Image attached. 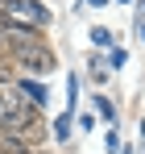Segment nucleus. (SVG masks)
Returning a JSON list of instances; mask_svg holds the SVG:
<instances>
[{
	"label": "nucleus",
	"mask_w": 145,
	"mask_h": 154,
	"mask_svg": "<svg viewBox=\"0 0 145 154\" xmlns=\"http://www.w3.org/2000/svg\"><path fill=\"white\" fill-rule=\"evenodd\" d=\"M13 92H17V96H21L29 108H37V112H42V108L50 104L46 83H42V79H33V75H17V79H13Z\"/></svg>",
	"instance_id": "obj_2"
},
{
	"label": "nucleus",
	"mask_w": 145,
	"mask_h": 154,
	"mask_svg": "<svg viewBox=\"0 0 145 154\" xmlns=\"http://www.w3.org/2000/svg\"><path fill=\"white\" fill-rule=\"evenodd\" d=\"M124 63H129V54H124L120 46H112V50H108V67H112V71H120Z\"/></svg>",
	"instance_id": "obj_7"
},
{
	"label": "nucleus",
	"mask_w": 145,
	"mask_h": 154,
	"mask_svg": "<svg viewBox=\"0 0 145 154\" xmlns=\"http://www.w3.org/2000/svg\"><path fill=\"white\" fill-rule=\"evenodd\" d=\"M33 154H50V150H33Z\"/></svg>",
	"instance_id": "obj_12"
},
{
	"label": "nucleus",
	"mask_w": 145,
	"mask_h": 154,
	"mask_svg": "<svg viewBox=\"0 0 145 154\" xmlns=\"http://www.w3.org/2000/svg\"><path fill=\"white\" fill-rule=\"evenodd\" d=\"M75 100H79V75H67V112L75 117Z\"/></svg>",
	"instance_id": "obj_5"
},
{
	"label": "nucleus",
	"mask_w": 145,
	"mask_h": 154,
	"mask_svg": "<svg viewBox=\"0 0 145 154\" xmlns=\"http://www.w3.org/2000/svg\"><path fill=\"white\" fill-rule=\"evenodd\" d=\"M96 108H99V117H104V121H112V117H116V108L104 100V96H96Z\"/></svg>",
	"instance_id": "obj_8"
},
{
	"label": "nucleus",
	"mask_w": 145,
	"mask_h": 154,
	"mask_svg": "<svg viewBox=\"0 0 145 154\" xmlns=\"http://www.w3.org/2000/svg\"><path fill=\"white\" fill-rule=\"evenodd\" d=\"M8 58L21 67L25 75H33V79H37V75H50V71L58 67V54L50 50V42H42V46H29V50H13Z\"/></svg>",
	"instance_id": "obj_1"
},
{
	"label": "nucleus",
	"mask_w": 145,
	"mask_h": 154,
	"mask_svg": "<svg viewBox=\"0 0 145 154\" xmlns=\"http://www.w3.org/2000/svg\"><path fill=\"white\" fill-rule=\"evenodd\" d=\"M91 46H99V50H112V33H108V29H91Z\"/></svg>",
	"instance_id": "obj_6"
},
{
	"label": "nucleus",
	"mask_w": 145,
	"mask_h": 154,
	"mask_svg": "<svg viewBox=\"0 0 145 154\" xmlns=\"http://www.w3.org/2000/svg\"><path fill=\"white\" fill-rule=\"evenodd\" d=\"M116 146H120V137H116V129H108V154H116Z\"/></svg>",
	"instance_id": "obj_9"
},
{
	"label": "nucleus",
	"mask_w": 145,
	"mask_h": 154,
	"mask_svg": "<svg viewBox=\"0 0 145 154\" xmlns=\"http://www.w3.org/2000/svg\"><path fill=\"white\" fill-rule=\"evenodd\" d=\"M91 4H96V8H99V4H108V0H91Z\"/></svg>",
	"instance_id": "obj_10"
},
{
	"label": "nucleus",
	"mask_w": 145,
	"mask_h": 154,
	"mask_svg": "<svg viewBox=\"0 0 145 154\" xmlns=\"http://www.w3.org/2000/svg\"><path fill=\"white\" fill-rule=\"evenodd\" d=\"M116 4H133V0H116Z\"/></svg>",
	"instance_id": "obj_11"
},
{
	"label": "nucleus",
	"mask_w": 145,
	"mask_h": 154,
	"mask_svg": "<svg viewBox=\"0 0 145 154\" xmlns=\"http://www.w3.org/2000/svg\"><path fill=\"white\" fill-rule=\"evenodd\" d=\"M71 125H75V117L62 112V117H54V129H50V133H54L58 142H67V137H71Z\"/></svg>",
	"instance_id": "obj_4"
},
{
	"label": "nucleus",
	"mask_w": 145,
	"mask_h": 154,
	"mask_svg": "<svg viewBox=\"0 0 145 154\" xmlns=\"http://www.w3.org/2000/svg\"><path fill=\"white\" fill-rule=\"evenodd\" d=\"M0 154H33V146H25L21 137H8V133H0Z\"/></svg>",
	"instance_id": "obj_3"
}]
</instances>
